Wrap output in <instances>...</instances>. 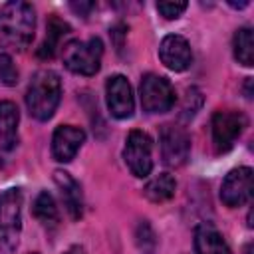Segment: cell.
<instances>
[{"label":"cell","mask_w":254,"mask_h":254,"mask_svg":"<svg viewBox=\"0 0 254 254\" xmlns=\"http://www.w3.org/2000/svg\"><path fill=\"white\" fill-rule=\"evenodd\" d=\"M36 30L32 4L14 0L0 8V46L22 52L30 46Z\"/></svg>","instance_id":"obj_1"},{"label":"cell","mask_w":254,"mask_h":254,"mask_svg":"<svg viewBox=\"0 0 254 254\" xmlns=\"http://www.w3.org/2000/svg\"><path fill=\"white\" fill-rule=\"evenodd\" d=\"M62 99V81L60 75L52 69H42L38 71L26 91V105L28 111L34 119L38 121H48Z\"/></svg>","instance_id":"obj_2"},{"label":"cell","mask_w":254,"mask_h":254,"mask_svg":"<svg viewBox=\"0 0 254 254\" xmlns=\"http://www.w3.org/2000/svg\"><path fill=\"white\" fill-rule=\"evenodd\" d=\"M22 190L8 189L0 194V250L10 254L16 250L22 232Z\"/></svg>","instance_id":"obj_3"},{"label":"cell","mask_w":254,"mask_h":254,"mask_svg":"<svg viewBox=\"0 0 254 254\" xmlns=\"http://www.w3.org/2000/svg\"><path fill=\"white\" fill-rule=\"evenodd\" d=\"M101 56H103V42L99 38H89L85 42L71 40L62 50L64 65L79 75L97 73L101 65Z\"/></svg>","instance_id":"obj_4"},{"label":"cell","mask_w":254,"mask_h":254,"mask_svg":"<svg viewBox=\"0 0 254 254\" xmlns=\"http://www.w3.org/2000/svg\"><path fill=\"white\" fill-rule=\"evenodd\" d=\"M123 159L129 167V171L143 179L149 177L151 169H153V141L145 131L133 129L127 135L125 147H123Z\"/></svg>","instance_id":"obj_5"},{"label":"cell","mask_w":254,"mask_h":254,"mask_svg":"<svg viewBox=\"0 0 254 254\" xmlns=\"http://www.w3.org/2000/svg\"><path fill=\"white\" fill-rule=\"evenodd\" d=\"M141 105L147 113H165L175 105V89L167 77L147 73L139 85Z\"/></svg>","instance_id":"obj_6"},{"label":"cell","mask_w":254,"mask_h":254,"mask_svg":"<svg viewBox=\"0 0 254 254\" xmlns=\"http://www.w3.org/2000/svg\"><path fill=\"white\" fill-rule=\"evenodd\" d=\"M161 143V157L163 163L169 167H183L190 155V137L179 125H163L159 131Z\"/></svg>","instance_id":"obj_7"},{"label":"cell","mask_w":254,"mask_h":254,"mask_svg":"<svg viewBox=\"0 0 254 254\" xmlns=\"http://www.w3.org/2000/svg\"><path fill=\"white\" fill-rule=\"evenodd\" d=\"M212 141L218 153L232 149L234 141L246 127V119L238 111H216L212 115Z\"/></svg>","instance_id":"obj_8"},{"label":"cell","mask_w":254,"mask_h":254,"mask_svg":"<svg viewBox=\"0 0 254 254\" xmlns=\"http://www.w3.org/2000/svg\"><path fill=\"white\" fill-rule=\"evenodd\" d=\"M252 196V169L250 167H238L230 171L220 187V200L234 208L242 206L250 200Z\"/></svg>","instance_id":"obj_9"},{"label":"cell","mask_w":254,"mask_h":254,"mask_svg":"<svg viewBox=\"0 0 254 254\" xmlns=\"http://www.w3.org/2000/svg\"><path fill=\"white\" fill-rule=\"evenodd\" d=\"M105 99L109 113L117 119H127L133 115L135 101H133V89L125 75H111L105 83Z\"/></svg>","instance_id":"obj_10"},{"label":"cell","mask_w":254,"mask_h":254,"mask_svg":"<svg viewBox=\"0 0 254 254\" xmlns=\"http://www.w3.org/2000/svg\"><path fill=\"white\" fill-rule=\"evenodd\" d=\"M159 58L165 67L173 71H185L192 64V52L189 42L179 34H169L159 46Z\"/></svg>","instance_id":"obj_11"},{"label":"cell","mask_w":254,"mask_h":254,"mask_svg":"<svg viewBox=\"0 0 254 254\" xmlns=\"http://www.w3.org/2000/svg\"><path fill=\"white\" fill-rule=\"evenodd\" d=\"M85 141V133L73 125H60L52 137V155L60 163H69Z\"/></svg>","instance_id":"obj_12"},{"label":"cell","mask_w":254,"mask_h":254,"mask_svg":"<svg viewBox=\"0 0 254 254\" xmlns=\"http://www.w3.org/2000/svg\"><path fill=\"white\" fill-rule=\"evenodd\" d=\"M54 181L60 189L62 200H64L65 210L69 212V216L73 220L81 218V214H83V194H81V187L77 185V181L65 171H56Z\"/></svg>","instance_id":"obj_13"},{"label":"cell","mask_w":254,"mask_h":254,"mask_svg":"<svg viewBox=\"0 0 254 254\" xmlns=\"http://www.w3.org/2000/svg\"><path fill=\"white\" fill-rule=\"evenodd\" d=\"M20 113L12 101H0V149L10 151L18 143Z\"/></svg>","instance_id":"obj_14"},{"label":"cell","mask_w":254,"mask_h":254,"mask_svg":"<svg viewBox=\"0 0 254 254\" xmlns=\"http://www.w3.org/2000/svg\"><path fill=\"white\" fill-rule=\"evenodd\" d=\"M194 252L196 254H232L220 232L210 224H200L194 230Z\"/></svg>","instance_id":"obj_15"},{"label":"cell","mask_w":254,"mask_h":254,"mask_svg":"<svg viewBox=\"0 0 254 254\" xmlns=\"http://www.w3.org/2000/svg\"><path fill=\"white\" fill-rule=\"evenodd\" d=\"M67 34H69V26H67L62 18L52 16V18L48 20L46 38H44L42 46L38 48V56H40L42 60H50V58H54L56 52H58V48H60V44H62V40H64Z\"/></svg>","instance_id":"obj_16"},{"label":"cell","mask_w":254,"mask_h":254,"mask_svg":"<svg viewBox=\"0 0 254 254\" xmlns=\"http://www.w3.org/2000/svg\"><path fill=\"white\" fill-rule=\"evenodd\" d=\"M175 189H177V181L173 175L169 173H161L159 177L151 179L145 189H143V194L145 198H149L151 202H165L169 200L173 194H175Z\"/></svg>","instance_id":"obj_17"},{"label":"cell","mask_w":254,"mask_h":254,"mask_svg":"<svg viewBox=\"0 0 254 254\" xmlns=\"http://www.w3.org/2000/svg\"><path fill=\"white\" fill-rule=\"evenodd\" d=\"M32 212L34 216L44 224V226H58L60 222V212H58V206H56V200L54 196L48 192V190H42L36 200H34V206H32Z\"/></svg>","instance_id":"obj_18"},{"label":"cell","mask_w":254,"mask_h":254,"mask_svg":"<svg viewBox=\"0 0 254 254\" xmlns=\"http://www.w3.org/2000/svg\"><path fill=\"white\" fill-rule=\"evenodd\" d=\"M234 58L238 60V64L250 67L254 65V36L250 28H238L234 34Z\"/></svg>","instance_id":"obj_19"},{"label":"cell","mask_w":254,"mask_h":254,"mask_svg":"<svg viewBox=\"0 0 254 254\" xmlns=\"http://www.w3.org/2000/svg\"><path fill=\"white\" fill-rule=\"evenodd\" d=\"M135 242L139 246V250L143 254H153L155 248H157V236L151 228V224L147 220H141L137 224V230H135Z\"/></svg>","instance_id":"obj_20"},{"label":"cell","mask_w":254,"mask_h":254,"mask_svg":"<svg viewBox=\"0 0 254 254\" xmlns=\"http://www.w3.org/2000/svg\"><path fill=\"white\" fill-rule=\"evenodd\" d=\"M0 83H4V85L18 83V69L8 54H0Z\"/></svg>","instance_id":"obj_21"},{"label":"cell","mask_w":254,"mask_h":254,"mask_svg":"<svg viewBox=\"0 0 254 254\" xmlns=\"http://www.w3.org/2000/svg\"><path fill=\"white\" fill-rule=\"evenodd\" d=\"M187 2H157V10L167 20H177L187 10Z\"/></svg>","instance_id":"obj_22"},{"label":"cell","mask_w":254,"mask_h":254,"mask_svg":"<svg viewBox=\"0 0 254 254\" xmlns=\"http://www.w3.org/2000/svg\"><path fill=\"white\" fill-rule=\"evenodd\" d=\"M69 6H71V10H73V12H77L79 16H83V18H85V16L89 14V10H93V6H95V4H93V2H79V4H77V2H71Z\"/></svg>","instance_id":"obj_23"},{"label":"cell","mask_w":254,"mask_h":254,"mask_svg":"<svg viewBox=\"0 0 254 254\" xmlns=\"http://www.w3.org/2000/svg\"><path fill=\"white\" fill-rule=\"evenodd\" d=\"M64 254H85V250H83L81 246H77V244H75V246H69Z\"/></svg>","instance_id":"obj_24"},{"label":"cell","mask_w":254,"mask_h":254,"mask_svg":"<svg viewBox=\"0 0 254 254\" xmlns=\"http://www.w3.org/2000/svg\"><path fill=\"white\" fill-rule=\"evenodd\" d=\"M32 254H36V252H32Z\"/></svg>","instance_id":"obj_25"}]
</instances>
